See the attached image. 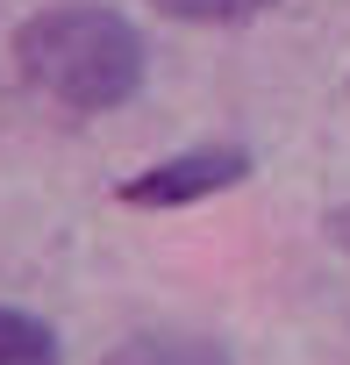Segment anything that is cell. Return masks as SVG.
Segmentation results:
<instances>
[{
	"instance_id": "6da1fadb",
	"label": "cell",
	"mask_w": 350,
	"mask_h": 365,
	"mask_svg": "<svg viewBox=\"0 0 350 365\" xmlns=\"http://www.w3.org/2000/svg\"><path fill=\"white\" fill-rule=\"evenodd\" d=\"M143 36L136 22H122L115 8H93V0H72V8H43L15 29V72L72 108V115H107L122 101L143 93Z\"/></svg>"
},
{
	"instance_id": "7a4b0ae2",
	"label": "cell",
	"mask_w": 350,
	"mask_h": 365,
	"mask_svg": "<svg viewBox=\"0 0 350 365\" xmlns=\"http://www.w3.org/2000/svg\"><path fill=\"white\" fill-rule=\"evenodd\" d=\"M250 179V150L243 143H193L164 165H143L136 179H122V208H193L208 194H229Z\"/></svg>"
},
{
	"instance_id": "3957f363",
	"label": "cell",
	"mask_w": 350,
	"mask_h": 365,
	"mask_svg": "<svg viewBox=\"0 0 350 365\" xmlns=\"http://www.w3.org/2000/svg\"><path fill=\"white\" fill-rule=\"evenodd\" d=\"M107 365H229V351L193 329H136L107 351Z\"/></svg>"
},
{
	"instance_id": "277c9868",
	"label": "cell",
	"mask_w": 350,
	"mask_h": 365,
	"mask_svg": "<svg viewBox=\"0 0 350 365\" xmlns=\"http://www.w3.org/2000/svg\"><path fill=\"white\" fill-rule=\"evenodd\" d=\"M0 365H58V329L29 308H0Z\"/></svg>"
},
{
	"instance_id": "5b68a950",
	"label": "cell",
	"mask_w": 350,
	"mask_h": 365,
	"mask_svg": "<svg viewBox=\"0 0 350 365\" xmlns=\"http://www.w3.org/2000/svg\"><path fill=\"white\" fill-rule=\"evenodd\" d=\"M164 15H179V22H243V15H258L265 0H157Z\"/></svg>"
},
{
	"instance_id": "8992f818",
	"label": "cell",
	"mask_w": 350,
	"mask_h": 365,
	"mask_svg": "<svg viewBox=\"0 0 350 365\" xmlns=\"http://www.w3.org/2000/svg\"><path fill=\"white\" fill-rule=\"evenodd\" d=\"M329 230H336V244H343V251H350V208H343V215H336V222H329Z\"/></svg>"
}]
</instances>
